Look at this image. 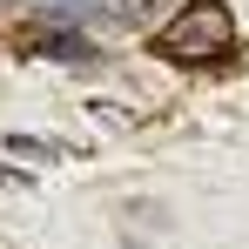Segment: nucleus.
Wrapping results in <instances>:
<instances>
[{
	"mask_svg": "<svg viewBox=\"0 0 249 249\" xmlns=\"http://www.w3.org/2000/svg\"><path fill=\"white\" fill-rule=\"evenodd\" d=\"M7 148H14V155H34V162H54V155H61L54 142H34V135H7Z\"/></svg>",
	"mask_w": 249,
	"mask_h": 249,
	"instance_id": "20e7f679",
	"label": "nucleus"
},
{
	"mask_svg": "<svg viewBox=\"0 0 249 249\" xmlns=\"http://www.w3.org/2000/svg\"><path fill=\"white\" fill-rule=\"evenodd\" d=\"M148 54L175 61V68H215V61H229L236 54V14H229V0H182L148 34Z\"/></svg>",
	"mask_w": 249,
	"mask_h": 249,
	"instance_id": "f257e3e1",
	"label": "nucleus"
},
{
	"mask_svg": "<svg viewBox=\"0 0 249 249\" xmlns=\"http://www.w3.org/2000/svg\"><path fill=\"white\" fill-rule=\"evenodd\" d=\"M88 115H94V122H108V128H128V115H122V108H108V101H94Z\"/></svg>",
	"mask_w": 249,
	"mask_h": 249,
	"instance_id": "39448f33",
	"label": "nucleus"
},
{
	"mask_svg": "<svg viewBox=\"0 0 249 249\" xmlns=\"http://www.w3.org/2000/svg\"><path fill=\"white\" fill-rule=\"evenodd\" d=\"M20 41L34 47V54H47V61H74V68H94V41H88V34H74V27H27Z\"/></svg>",
	"mask_w": 249,
	"mask_h": 249,
	"instance_id": "f03ea898",
	"label": "nucleus"
},
{
	"mask_svg": "<svg viewBox=\"0 0 249 249\" xmlns=\"http://www.w3.org/2000/svg\"><path fill=\"white\" fill-rule=\"evenodd\" d=\"M54 20H88V14H108V0H41Z\"/></svg>",
	"mask_w": 249,
	"mask_h": 249,
	"instance_id": "7ed1b4c3",
	"label": "nucleus"
}]
</instances>
